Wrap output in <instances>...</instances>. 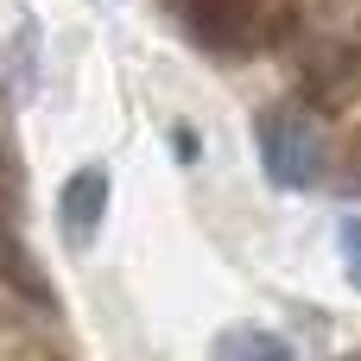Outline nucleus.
Masks as SVG:
<instances>
[{
    "label": "nucleus",
    "mask_w": 361,
    "mask_h": 361,
    "mask_svg": "<svg viewBox=\"0 0 361 361\" xmlns=\"http://www.w3.org/2000/svg\"><path fill=\"white\" fill-rule=\"evenodd\" d=\"M343 361H361V355H343Z\"/></svg>",
    "instance_id": "8"
},
{
    "label": "nucleus",
    "mask_w": 361,
    "mask_h": 361,
    "mask_svg": "<svg viewBox=\"0 0 361 361\" xmlns=\"http://www.w3.org/2000/svg\"><path fill=\"white\" fill-rule=\"evenodd\" d=\"M336 247H343V273H349V286L361 292V216H349V222H343Z\"/></svg>",
    "instance_id": "6"
},
{
    "label": "nucleus",
    "mask_w": 361,
    "mask_h": 361,
    "mask_svg": "<svg viewBox=\"0 0 361 361\" xmlns=\"http://www.w3.org/2000/svg\"><path fill=\"white\" fill-rule=\"evenodd\" d=\"M165 13L209 51H247L260 38V0H165Z\"/></svg>",
    "instance_id": "2"
},
{
    "label": "nucleus",
    "mask_w": 361,
    "mask_h": 361,
    "mask_svg": "<svg viewBox=\"0 0 361 361\" xmlns=\"http://www.w3.org/2000/svg\"><path fill=\"white\" fill-rule=\"evenodd\" d=\"M355 184H361V152H355Z\"/></svg>",
    "instance_id": "7"
},
{
    "label": "nucleus",
    "mask_w": 361,
    "mask_h": 361,
    "mask_svg": "<svg viewBox=\"0 0 361 361\" xmlns=\"http://www.w3.org/2000/svg\"><path fill=\"white\" fill-rule=\"evenodd\" d=\"M209 361H298V355H292V343H286V336L254 330V324H235V330H222V336H216Z\"/></svg>",
    "instance_id": "5"
},
{
    "label": "nucleus",
    "mask_w": 361,
    "mask_h": 361,
    "mask_svg": "<svg viewBox=\"0 0 361 361\" xmlns=\"http://www.w3.org/2000/svg\"><path fill=\"white\" fill-rule=\"evenodd\" d=\"M254 146H260V171H267L279 190H311L317 171H324L317 127H311L298 108H267V114L254 121Z\"/></svg>",
    "instance_id": "1"
},
{
    "label": "nucleus",
    "mask_w": 361,
    "mask_h": 361,
    "mask_svg": "<svg viewBox=\"0 0 361 361\" xmlns=\"http://www.w3.org/2000/svg\"><path fill=\"white\" fill-rule=\"evenodd\" d=\"M0 286H6V292H19V298H32L38 311H51V305H57V298H51L44 267L32 260V247H25V241H19L6 222H0Z\"/></svg>",
    "instance_id": "4"
},
{
    "label": "nucleus",
    "mask_w": 361,
    "mask_h": 361,
    "mask_svg": "<svg viewBox=\"0 0 361 361\" xmlns=\"http://www.w3.org/2000/svg\"><path fill=\"white\" fill-rule=\"evenodd\" d=\"M102 216H108V165H76L63 197H57V228L70 247H89L102 235Z\"/></svg>",
    "instance_id": "3"
}]
</instances>
